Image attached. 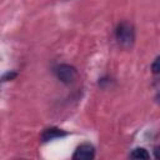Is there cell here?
I'll use <instances>...</instances> for the list:
<instances>
[{"label": "cell", "instance_id": "6da1fadb", "mask_svg": "<svg viewBox=\"0 0 160 160\" xmlns=\"http://www.w3.org/2000/svg\"><path fill=\"white\" fill-rule=\"evenodd\" d=\"M115 38H116L118 44L121 48H125V49L131 48L135 40V31H134L132 25L126 21L119 24L115 31Z\"/></svg>", "mask_w": 160, "mask_h": 160}, {"label": "cell", "instance_id": "7a4b0ae2", "mask_svg": "<svg viewBox=\"0 0 160 160\" xmlns=\"http://www.w3.org/2000/svg\"><path fill=\"white\" fill-rule=\"evenodd\" d=\"M54 71H55V75L58 76V79L60 81H62L64 84H70L76 78V69L68 64L58 65Z\"/></svg>", "mask_w": 160, "mask_h": 160}, {"label": "cell", "instance_id": "3957f363", "mask_svg": "<svg viewBox=\"0 0 160 160\" xmlns=\"http://www.w3.org/2000/svg\"><path fill=\"white\" fill-rule=\"evenodd\" d=\"M94 156H95L94 146L90 144H82L75 150V154L72 158L75 160H89V159H92Z\"/></svg>", "mask_w": 160, "mask_h": 160}, {"label": "cell", "instance_id": "277c9868", "mask_svg": "<svg viewBox=\"0 0 160 160\" xmlns=\"http://www.w3.org/2000/svg\"><path fill=\"white\" fill-rule=\"evenodd\" d=\"M66 134L64 131H61L60 129H56V128H50V129H46L42 135H41V139L42 141H49V140H54L56 138H60V136H65Z\"/></svg>", "mask_w": 160, "mask_h": 160}, {"label": "cell", "instance_id": "5b68a950", "mask_svg": "<svg viewBox=\"0 0 160 160\" xmlns=\"http://www.w3.org/2000/svg\"><path fill=\"white\" fill-rule=\"evenodd\" d=\"M130 156L132 159H149L150 158L149 152L145 149H142V148H138V149L132 150V152L130 154Z\"/></svg>", "mask_w": 160, "mask_h": 160}, {"label": "cell", "instance_id": "8992f818", "mask_svg": "<svg viewBox=\"0 0 160 160\" xmlns=\"http://www.w3.org/2000/svg\"><path fill=\"white\" fill-rule=\"evenodd\" d=\"M151 71L154 74H160V56L155 59V61L151 65Z\"/></svg>", "mask_w": 160, "mask_h": 160}, {"label": "cell", "instance_id": "52a82bcc", "mask_svg": "<svg viewBox=\"0 0 160 160\" xmlns=\"http://www.w3.org/2000/svg\"><path fill=\"white\" fill-rule=\"evenodd\" d=\"M154 155L156 159H160V146H156L155 150H154Z\"/></svg>", "mask_w": 160, "mask_h": 160}, {"label": "cell", "instance_id": "ba28073f", "mask_svg": "<svg viewBox=\"0 0 160 160\" xmlns=\"http://www.w3.org/2000/svg\"><path fill=\"white\" fill-rule=\"evenodd\" d=\"M155 100H156V102H159V104H160V91L156 94V96H155Z\"/></svg>", "mask_w": 160, "mask_h": 160}]
</instances>
